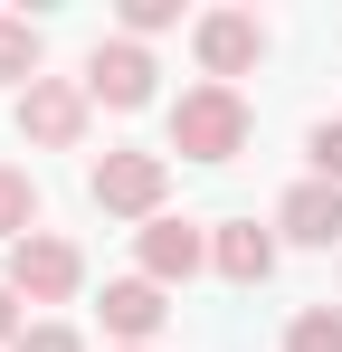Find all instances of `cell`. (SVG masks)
Returning a JSON list of instances; mask_svg holds the SVG:
<instances>
[{
    "instance_id": "cell-14",
    "label": "cell",
    "mask_w": 342,
    "mask_h": 352,
    "mask_svg": "<svg viewBox=\"0 0 342 352\" xmlns=\"http://www.w3.org/2000/svg\"><path fill=\"white\" fill-rule=\"evenodd\" d=\"M181 19V0H124V38H162Z\"/></svg>"
},
{
    "instance_id": "cell-2",
    "label": "cell",
    "mask_w": 342,
    "mask_h": 352,
    "mask_svg": "<svg viewBox=\"0 0 342 352\" xmlns=\"http://www.w3.org/2000/svg\"><path fill=\"white\" fill-rule=\"evenodd\" d=\"M86 190H95V210H114V219H162V190H171V153H105L95 172H86Z\"/></svg>"
},
{
    "instance_id": "cell-16",
    "label": "cell",
    "mask_w": 342,
    "mask_h": 352,
    "mask_svg": "<svg viewBox=\"0 0 342 352\" xmlns=\"http://www.w3.org/2000/svg\"><path fill=\"white\" fill-rule=\"evenodd\" d=\"M10 352H86V343H76L67 324H29V333H19V343H10Z\"/></svg>"
},
{
    "instance_id": "cell-6",
    "label": "cell",
    "mask_w": 342,
    "mask_h": 352,
    "mask_svg": "<svg viewBox=\"0 0 342 352\" xmlns=\"http://www.w3.org/2000/svg\"><path fill=\"white\" fill-rule=\"evenodd\" d=\"M190 38H200V67H209V86H238L247 67L266 58V29H257V10H209Z\"/></svg>"
},
{
    "instance_id": "cell-3",
    "label": "cell",
    "mask_w": 342,
    "mask_h": 352,
    "mask_svg": "<svg viewBox=\"0 0 342 352\" xmlns=\"http://www.w3.org/2000/svg\"><path fill=\"white\" fill-rule=\"evenodd\" d=\"M10 295H29V305H67V295L86 286V257L67 248V238H48V229H29L19 248H10V276H0Z\"/></svg>"
},
{
    "instance_id": "cell-7",
    "label": "cell",
    "mask_w": 342,
    "mask_h": 352,
    "mask_svg": "<svg viewBox=\"0 0 342 352\" xmlns=\"http://www.w3.org/2000/svg\"><path fill=\"white\" fill-rule=\"evenodd\" d=\"M276 229L295 238V248H342V190L333 181H295L276 200Z\"/></svg>"
},
{
    "instance_id": "cell-13",
    "label": "cell",
    "mask_w": 342,
    "mask_h": 352,
    "mask_svg": "<svg viewBox=\"0 0 342 352\" xmlns=\"http://www.w3.org/2000/svg\"><path fill=\"white\" fill-rule=\"evenodd\" d=\"M285 352H342V305H304L285 324Z\"/></svg>"
},
{
    "instance_id": "cell-5",
    "label": "cell",
    "mask_w": 342,
    "mask_h": 352,
    "mask_svg": "<svg viewBox=\"0 0 342 352\" xmlns=\"http://www.w3.org/2000/svg\"><path fill=\"white\" fill-rule=\"evenodd\" d=\"M152 76H162V67H152L143 38H105V48L86 58V96L114 105V115H133V105H152Z\"/></svg>"
},
{
    "instance_id": "cell-15",
    "label": "cell",
    "mask_w": 342,
    "mask_h": 352,
    "mask_svg": "<svg viewBox=\"0 0 342 352\" xmlns=\"http://www.w3.org/2000/svg\"><path fill=\"white\" fill-rule=\"evenodd\" d=\"M304 153H314V181H333V190H342V124H314Z\"/></svg>"
},
{
    "instance_id": "cell-10",
    "label": "cell",
    "mask_w": 342,
    "mask_h": 352,
    "mask_svg": "<svg viewBox=\"0 0 342 352\" xmlns=\"http://www.w3.org/2000/svg\"><path fill=\"white\" fill-rule=\"evenodd\" d=\"M209 267H219L228 286H266V276H276V238L257 229V219H228V229L209 238Z\"/></svg>"
},
{
    "instance_id": "cell-8",
    "label": "cell",
    "mask_w": 342,
    "mask_h": 352,
    "mask_svg": "<svg viewBox=\"0 0 342 352\" xmlns=\"http://www.w3.org/2000/svg\"><path fill=\"white\" fill-rule=\"evenodd\" d=\"M171 324V305H162V286L152 276H124V286H105V333L124 352H152V333Z\"/></svg>"
},
{
    "instance_id": "cell-12",
    "label": "cell",
    "mask_w": 342,
    "mask_h": 352,
    "mask_svg": "<svg viewBox=\"0 0 342 352\" xmlns=\"http://www.w3.org/2000/svg\"><path fill=\"white\" fill-rule=\"evenodd\" d=\"M29 219H38V181L19 172V162H0V238L19 248V238H29Z\"/></svg>"
},
{
    "instance_id": "cell-1",
    "label": "cell",
    "mask_w": 342,
    "mask_h": 352,
    "mask_svg": "<svg viewBox=\"0 0 342 352\" xmlns=\"http://www.w3.org/2000/svg\"><path fill=\"white\" fill-rule=\"evenodd\" d=\"M171 153H181V162H238V153H247V96L200 76V86L171 105Z\"/></svg>"
},
{
    "instance_id": "cell-17",
    "label": "cell",
    "mask_w": 342,
    "mask_h": 352,
    "mask_svg": "<svg viewBox=\"0 0 342 352\" xmlns=\"http://www.w3.org/2000/svg\"><path fill=\"white\" fill-rule=\"evenodd\" d=\"M19 333H29V324H19V295L0 286V343H19Z\"/></svg>"
},
{
    "instance_id": "cell-9",
    "label": "cell",
    "mask_w": 342,
    "mask_h": 352,
    "mask_svg": "<svg viewBox=\"0 0 342 352\" xmlns=\"http://www.w3.org/2000/svg\"><path fill=\"white\" fill-rule=\"evenodd\" d=\"M209 267V238L190 229V219H152L143 229V276L152 286H181V276H200Z\"/></svg>"
},
{
    "instance_id": "cell-4",
    "label": "cell",
    "mask_w": 342,
    "mask_h": 352,
    "mask_svg": "<svg viewBox=\"0 0 342 352\" xmlns=\"http://www.w3.org/2000/svg\"><path fill=\"white\" fill-rule=\"evenodd\" d=\"M86 105H95L86 76H38V86L19 96V133L48 143V153H76V143H86Z\"/></svg>"
},
{
    "instance_id": "cell-11",
    "label": "cell",
    "mask_w": 342,
    "mask_h": 352,
    "mask_svg": "<svg viewBox=\"0 0 342 352\" xmlns=\"http://www.w3.org/2000/svg\"><path fill=\"white\" fill-rule=\"evenodd\" d=\"M0 86H19V96L38 86V29L29 19H0Z\"/></svg>"
}]
</instances>
